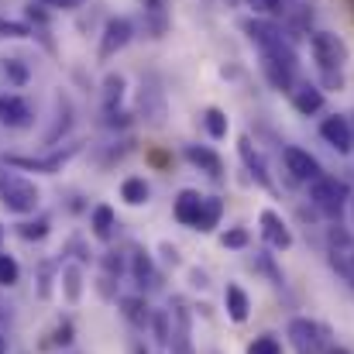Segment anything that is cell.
Returning <instances> with one entry per match:
<instances>
[{
	"label": "cell",
	"mask_w": 354,
	"mask_h": 354,
	"mask_svg": "<svg viewBox=\"0 0 354 354\" xmlns=\"http://www.w3.org/2000/svg\"><path fill=\"white\" fill-rule=\"evenodd\" d=\"M76 155H80V145H66V148H55V151H48V155H3V162L14 165V169H24V172L55 176V172H62V165H66L69 158H76Z\"/></svg>",
	"instance_id": "obj_5"
},
{
	"label": "cell",
	"mask_w": 354,
	"mask_h": 354,
	"mask_svg": "<svg viewBox=\"0 0 354 354\" xmlns=\"http://www.w3.org/2000/svg\"><path fill=\"white\" fill-rule=\"evenodd\" d=\"M286 334H289V344H292L296 354H327L330 334H327L324 324H313L310 317L289 320V330H286Z\"/></svg>",
	"instance_id": "obj_4"
},
{
	"label": "cell",
	"mask_w": 354,
	"mask_h": 354,
	"mask_svg": "<svg viewBox=\"0 0 354 354\" xmlns=\"http://www.w3.org/2000/svg\"><path fill=\"white\" fill-rule=\"evenodd\" d=\"M221 217H224V200L207 196V200H203V210H200V224H196V231H200V234H210V231L221 224Z\"/></svg>",
	"instance_id": "obj_24"
},
{
	"label": "cell",
	"mask_w": 354,
	"mask_h": 354,
	"mask_svg": "<svg viewBox=\"0 0 354 354\" xmlns=\"http://www.w3.org/2000/svg\"><path fill=\"white\" fill-rule=\"evenodd\" d=\"M52 344H62V348H66V344H73V320H59Z\"/></svg>",
	"instance_id": "obj_39"
},
{
	"label": "cell",
	"mask_w": 354,
	"mask_h": 354,
	"mask_svg": "<svg viewBox=\"0 0 354 354\" xmlns=\"http://www.w3.org/2000/svg\"><path fill=\"white\" fill-rule=\"evenodd\" d=\"M131 275H134L138 286H158V282H155V265H151V254H148V251L138 248V251L131 254Z\"/></svg>",
	"instance_id": "obj_23"
},
{
	"label": "cell",
	"mask_w": 354,
	"mask_h": 354,
	"mask_svg": "<svg viewBox=\"0 0 354 354\" xmlns=\"http://www.w3.org/2000/svg\"><path fill=\"white\" fill-rule=\"evenodd\" d=\"M224 303H227V317H231L234 324H244V320H248V313H251V299H248V292H244L241 286H227Z\"/></svg>",
	"instance_id": "obj_21"
},
{
	"label": "cell",
	"mask_w": 354,
	"mask_h": 354,
	"mask_svg": "<svg viewBox=\"0 0 354 354\" xmlns=\"http://www.w3.org/2000/svg\"><path fill=\"white\" fill-rule=\"evenodd\" d=\"M131 38H134V24L127 17H111L100 35V59H114L120 48L131 45Z\"/></svg>",
	"instance_id": "obj_8"
},
{
	"label": "cell",
	"mask_w": 354,
	"mask_h": 354,
	"mask_svg": "<svg viewBox=\"0 0 354 354\" xmlns=\"http://www.w3.org/2000/svg\"><path fill=\"white\" fill-rule=\"evenodd\" d=\"M138 114H141V120H148L155 127L165 120V93L155 83H141V90H138Z\"/></svg>",
	"instance_id": "obj_10"
},
{
	"label": "cell",
	"mask_w": 354,
	"mask_h": 354,
	"mask_svg": "<svg viewBox=\"0 0 354 354\" xmlns=\"http://www.w3.org/2000/svg\"><path fill=\"white\" fill-rule=\"evenodd\" d=\"M261 73H265V80L272 83V90H279V93H292V86H296V73H292L289 66L272 62V59H261Z\"/></svg>",
	"instance_id": "obj_19"
},
{
	"label": "cell",
	"mask_w": 354,
	"mask_h": 354,
	"mask_svg": "<svg viewBox=\"0 0 354 354\" xmlns=\"http://www.w3.org/2000/svg\"><path fill=\"white\" fill-rule=\"evenodd\" d=\"M310 48H313V59L320 69H344V62L351 59V48L341 35H330V31H317L310 38Z\"/></svg>",
	"instance_id": "obj_6"
},
{
	"label": "cell",
	"mask_w": 354,
	"mask_h": 354,
	"mask_svg": "<svg viewBox=\"0 0 354 354\" xmlns=\"http://www.w3.org/2000/svg\"><path fill=\"white\" fill-rule=\"evenodd\" d=\"M169 320H172V317H169V310H162V313H155V317H151V327H155V337H158L162 344H169V341H172V330H169Z\"/></svg>",
	"instance_id": "obj_36"
},
{
	"label": "cell",
	"mask_w": 354,
	"mask_h": 354,
	"mask_svg": "<svg viewBox=\"0 0 354 354\" xmlns=\"http://www.w3.org/2000/svg\"><path fill=\"white\" fill-rule=\"evenodd\" d=\"M320 138H324L330 148H337L341 155H348L354 148V124L348 118H341V114H334V118H327L320 124Z\"/></svg>",
	"instance_id": "obj_9"
},
{
	"label": "cell",
	"mask_w": 354,
	"mask_h": 354,
	"mask_svg": "<svg viewBox=\"0 0 354 354\" xmlns=\"http://www.w3.org/2000/svg\"><path fill=\"white\" fill-rule=\"evenodd\" d=\"M120 313H124V317H127V324H134V327H145V324H151L148 303H145L141 296H124V299H120Z\"/></svg>",
	"instance_id": "obj_25"
},
{
	"label": "cell",
	"mask_w": 354,
	"mask_h": 354,
	"mask_svg": "<svg viewBox=\"0 0 354 354\" xmlns=\"http://www.w3.org/2000/svg\"><path fill=\"white\" fill-rule=\"evenodd\" d=\"M141 17H145V28L151 31V38H162L172 24L165 0H141Z\"/></svg>",
	"instance_id": "obj_14"
},
{
	"label": "cell",
	"mask_w": 354,
	"mask_h": 354,
	"mask_svg": "<svg viewBox=\"0 0 354 354\" xmlns=\"http://www.w3.org/2000/svg\"><path fill=\"white\" fill-rule=\"evenodd\" d=\"M148 196H151V189H148V183L141 176H131V179L120 183V200L127 207H141V203H148Z\"/></svg>",
	"instance_id": "obj_22"
},
{
	"label": "cell",
	"mask_w": 354,
	"mask_h": 354,
	"mask_svg": "<svg viewBox=\"0 0 354 354\" xmlns=\"http://www.w3.org/2000/svg\"><path fill=\"white\" fill-rule=\"evenodd\" d=\"M0 73H3L14 86H24V83L31 80V73H28V66H24L21 59H3V62H0Z\"/></svg>",
	"instance_id": "obj_30"
},
{
	"label": "cell",
	"mask_w": 354,
	"mask_h": 354,
	"mask_svg": "<svg viewBox=\"0 0 354 354\" xmlns=\"http://www.w3.org/2000/svg\"><path fill=\"white\" fill-rule=\"evenodd\" d=\"M186 162H189V165H196L200 172L214 176V179H221V172H224L221 155H217L214 148H207V145H189V148H186Z\"/></svg>",
	"instance_id": "obj_15"
},
{
	"label": "cell",
	"mask_w": 354,
	"mask_h": 354,
	"mask_svg": "<svg viewBox=\"0 0 354 354\" xmlns=\"http://www.w3.org/2000/svg\"><path fill=\"white\" fill-rule=\"evenodd\" d=\"M169 317H172V324H176L169 344H176V354H193V348H189V313H186V306H183V303H172Z\"/></svg>",
	"instance_id": "obj_17"
},
{
	"label": "cell",
	"mask_w": 354,
	"mask_h": 354,
	"mask_svg": "<svg viewBox=\"0 0 354 354\" xmlns=\"http://www.w3.org/2000/svg\"><path fill=\"white\" fill-rule=\"evenodd\" d=\"M124 93H127V80H124L120 73H107V76H104V86H100L104 114H118L120 104H124Z\"/></svg>",
	"instance_id": "obj_18"
},
{
	"label": "cell",
	"mask_w": 354,
	"mask_h": 354,
	"mask_svg": "<svg viewBox=\"0 0 354 354\" xmlns=\"http://www.w3.org/2000/svg\"><path fill=\"white\" fill-rule=\"evenodd\" d=\"M254 14H279L282 10V0H244Z\"/></svg>",
	"instance_id": "obj_38"
},
{
	"label": "cell",
	"mask_w": 354,
	"mask_h": 354,
	"mask_svg": "<svg viewBox=\"0 0 354 354\" xmlns=\"http://www.w3.org/2000/svg\"><path fill=\"white\" fill-rule=\"evenodd\" d=\"M292 107L299 111V114H317L320 107H324V90L320 86H313V83H303L299 90H292Z\"/></svg>",
	"instance_id": "obj_20"
},
{
	"label": "cell",
	"mask_w": 354,
	"mask_h": 354,
	"mask_svg": "<svg viewBox=\"0 0 354 354\" xmlns=\"http://www.w3.org/2000/svg\"><path fill=\"white\" fill-rule=\"evenodd\" d=\"M28 3H35V7H48V10H73L80 0H28Z\"/></svg>",
	"instance_id": "obj_40"
},
{
	"label": "cell",
	"mask_w": 354,
	"mask_h": 354,
	"mask_svg": "<svg viewBox=\"0 0 354 354\" xmlns=\"http://www.w3.org/2000/svg\"><path fill=\"white\" fill-rule=\"evenodd\" d=\"M55 118H59V120H55V127L45 134V145H55V141H59V138L69 131V124H73V120H69V118H73V107H69V100H66L62 93L55 97Z\"/></svg>",
	"instance_id": "obj_26"
},
{
	"label": "cell",
	"mask_w": 354,
	"mask_h": 354,
	"mask_svg": "<svg viewBox=\"0 0 354 354\" xmlns=\"http://www.w3.org/2000/svg\"><path fill=\"white\" fill-rule=\"evenodd\" d=\"M327 354H348V351H341V348H327Z\"/></svg>",
	"instance_id": "obj_46"
},
{
	"label": "cell",
	"mask_w": 354,
	"mask_h": 354,
	"mask_svg": "<svg viewBox=\"0 0 354 354\" xmlns=\"http://www.w3.org/2000/svg\"><path fill=\"white\" fill-rule=\"evenodd\" d=\"M38 200H41V193H38V186H35L31 179L0 169V203H3L10 214L28 217V214L38 210Z\"/></svg>",
	"instance_id": "obj_2"
},
{
	"label": "cell",
	"mask_w": 354,
	"mask_h": 354,
	"mask_svg": "<svg viewBox=\"0 0 354 354\" xmlns=\"http://www.w3.org/2000/svg\"><path fill=\"white\" fill-rule=\"evenodd\" d=\"M104 268H107L111 275H120V272H124V261H120V254H114V251H111V254L104 258Z\"/></svg>",
	"instance_id": "obj_41"
},
{
	"label": "cell",
	"mask_w": 354,
	"mask_h": 354,
	"mask_svg": "<svg viewBox=\"0 0 354 354\" xmlns=\"http://www.w3.org/2000/svg\"><path fill=\"white\" fill-rule=\"evenodd\" d=\"M310 200H313V207H317L320 214L341 217V210L351 203V189H348V183H341V179H334V176H320V179L310 186Z\"/></svg>",
	"instance_id": "obj_3"
},
{
	"label": "cell",
	"mask_w": 354,
	"mask_h": 354,
	"mask_svg": "<svg viewBox=\"0 0 354 354\" xmlns=\"http://www.w3.org/2000/svg\"><path fill=\"white\" fill-rule=\"evenodd\" d=\"M35 120V111L24 97H14V93H0V124L7 127H28Z\"/></svg>",
	"instance_id": "obj_12"
},
{
	"label": "cell",
	"mask_w": 354,
	"mask_h": 354,
	"mask_svg": "<svg viewBox=\"0 0 354 354\" xmlns=\"http://www.w3.org/2000/svg\"><path fill=\"white\" fill-rule=\"evenodd\" d=\"M162 251H165V261H169V265H179V251H176L172 244H162Z\"/></svg>",
	"instance_id": "obj_43"
},
{
	"label": "cell",
	"mask_w": 354,
	"mask_h": 354,
	"mask_svg": "<svg viewBox=\"0 0 354 354\" xmlns=\"http://www.w3.org/2000/svg\"><path fill=\"white\" fill-rule=\"evenodd\" d=\"M0 244H3V227H0Z\"/></svg>",
	"instance_id": "obj_47"
},
{
	"label": "cell",
	"mask_w": 354,
	"mask_h": 354,
	"mask_svg": "<svg viewBox=\"0 0 354 354\" xmlns=\"http://www.w3.org/2000/svg\"><path fill=\"white\" fill-rule=\"evenodd\" d=\"M62 292H66L69 303H80V296H83V268L80 265L62 268Z\"/></svg>",
	"instance_id": "obj_28"
},
{
	"label": "cell",
	"mask_w": 354,
	"mask_h": 354,
	"mask_svg": "<svg viewBox=\"0 0 354 354\" xmlns=\"http://www.w3.org/2000/svg\"><path fill=\"white\" fill-rule=\"evenodd\" d=\"M189 279H193V286H196V289H207V286H210V282H207V275H203L200 268H193V275H189Z\"/></svg>",
	"instance_id": "obj_44"
},
{
	"label": "cell",
	"mask_w": 354,
	"mask_h": 354,
	"mask_svg": "<svg viewBox=\"0 0 354 354\" xmlns=\"http://www.w3.org/2000/svg\"><path fill=\"white\" fill-rule=\"evenodd\" d=\"M351 203H354V200H351Z\"/></svg>",
	"instance_id": "obj_48"
},
{
	"label": "cell",
	"mask_w": 354,
	"mask_h": 354,
	"mask_svg": "<svg viewBox=\"0 0 354 354\" xmlns=\"http://www.w3.org/2000/svg\"><path fill=\"white\" fill-rule=\"evenodd\" d=\"M282 162H286V172L296 179V183H317L324 172H320V162L310 155V151H303V148H296V145H289L286 151H282Z\"/></svg>",
	"instance_id": "obj_7"
},
{
	"label": "cell",
	"mask_w": 354,
	"mask_h": 354,
	"mask_svg": "<svg viewBox=\"0 0 354 354\" xmlns=\"http://www.w3.org/2000/svg\"><path fill=\"white\" fill-rule=\"evenodd\" d=\"M248 241H251V234H248L244 227H231V231H224V237H221V244H224V248H234V251L248 248Z\"/></svg>",
	"instance_id": "obj_35"
},
{
	"label": "cell",
	"mask_w": 354,
	"mask_h": 354,
	"mask_svg": "<svg viewBox=\"0 0 354 354\" xmlns=\"http://www.w3.org/2000/svg\"><path fill=\"white\" fill-rule=\"evenodd\" d=\"M28 21H38V24H45V21H48L45 7H35V3H31V7H28Z\"/></svg>",
	"instance_id": "obj_42"
},
{
	"label": "cell",
	"mask_w": 354,
	"mask_h": 354,
	"mask_svg": "<svg viewBox=\"0 0 354 354\" xmlns=\"http://www.w3.org/2000/svg\"><path fill=\"white\" fill-rule=\"evenodd\" d=\"M248 354H282V344L272 337V334H261L248 344Z\"/></svg>",
	"instance_id": "obj_33"
},
{
	"label": "cell",
	"mask_w": 354,
	"mask_h": 354,
	"mask_svg": "<svg viewBox=\"0 0 354 354\" xmlns=\"http://www.w3.org/2000/svg\"><path fill=\"white\" fill-rule=\"evenodd\" d=\"M258 224H261V237L268 241V248H275V251H289L292 248V231L286 227V221L275 210H261Z\"/></svg>",
	"instance_id": "obj_11"
},
{
	"label": "cell",
	"mask_w": 354,
	"mask_h": 354,
	"mask_svg": "<svg viewBox=\"0 0 354 354\" xmlns=\"http://www.w3.org/2000/svg\"><path fill=\"white\" fill-rule=\"evenodd\" d=\"M90 227H93V234L100 237V241H111V237H114V227H118L114 210H111V207H97L93 217H90Z\"/></svg>",
	"instance_id": "obj_27"
},
{
	"label": "cell",
	"mask_w": 354,
	"mask_h": 354,
	"mask_svg": "<svg viewBox=\"0 0 354 354\" xmlns=\"http://www.w3.org/2000/svg\"><path fill=\"white\" fill-rule=\"evenodd\" d=\"M17 279H21L17 261H14L10 254H3V251H0V286H14Z\"/></svg>",
	"instance_id": "obj_32"
},
{
	"label": "cell",
	"mask_w": 354,
	"mask_h": 354,
	"mask_svg": "<svg viewBox=\"0 0 354 354\" xmlns=\"http://www.w3.org/2000/svg\"><path fill=\"white\" fill-rule=\"evenodd\" d=\"M320 90H344V73L341 69H320Z\"/></svg>",
	"instance_id": "obj_37"
},
{
	"label": "cell",
	"mask_w": 354,
	"mask_h": 354,
	"mask_svg": "<svg viewBox=\"0 0 354 354\" xmlns=\"http://www.w3.org/2000/svg\"><path fill=\"white\" fill-rule=\"evenodd\" d=\"M0 354H7V337L0 334Z\"/></svg>",
	"instance_id": "obj_45"
},
{
	"label": "cell",
	"mask_w": 354,
	"mask_h": 354,
	"mask_svg": "<svg viewBox=\"0 0 354 354\" xmlns=\"http://www.w3.org/2000/svg\"><path fill=\"white\" fill-rule=\"evenodd\" d=\"M237 151H241V162L248 165V172H251L261 186H272V179H268V165H265L261 151L251 145V138H241V141H237Z\"/></svg>",
	"instance_id": "obj_16"
},
{
	"label": "cell",
	"mask_w": 354,
	"mask_h": 354,
	"mask_svg": "<svg viewBox=\"0 0 354 354\" xmlns=\"http://www.w3.org/2000/svg\"><path fill=\"white\" fill-rule=\"evenodd\" d=\"M241 28H244V35L258 45V52H261V59H272V62H282V66H289L292 73H296V66H299V55H296V48L289 45V38L272 24V21H261V17H248V21H241Z\"/></svg>",
	"instance_id": "obj_1"
},
{
	"label": "cell",
	"mask_w": 354,
	"mask_h": 354,
	"mask_svg": "<svg viewBox=\"0 0 354 354\" xmlns=\"http://www.w3.org/2000/svg\"><path fill=\"white\" fill-rule=\"evenodd\" d=\"M28 35H35L28 24H21V21H7V17H0V38H28Z\"/></svg>",
	"instance_id": "obj_34"
},
{
	"label": "cell",
	"mask_w": 354,
	"mask_h": 354,
	"mask_svg": "<svg viewBox=\"0 0 354 354\" xmlns=\"http://www.w3.org/2000/svg\"><path fill=\"white\" fill-rule=\"evenodd\" d=\"M48 217H35V221H24L21 227H17V234L24 237V241H41V237L48 234Z\"/></svg>",
	"instance_id": "obj_31"
},
{
	"label": "cell",
	"mask_w": 354,
	"mask_h": 354,
	"mask_svg": "<svg viewBox=\"0 0 354 354\" xmlns=\"http://www.w3.org/2000/svg\"><path fill=\"white\" fill-rule=\"evenodd\" d=\"M203 200H207V196H200L196 189H183V193L176 196V207H172L176 221H179L183 227H193V231H196V224H200V210H203Z\"/></svg>",
	"instance_id": "obj_13"
},
{
	"label": "cell",
	"mask_w": 354,
	"mask_h": 354,
	"mask_svg": "<svg viewBox=\"0 0 354 354\" xmlns=\"http://www.w3.org/2000/svg\"><path fill=\"white\" fill-rule=\"evenodd\" d=\"M203 127H207V134L210 138H227V131H231V120H227V114L221 111V107H207L203 111Z\"/></svg>",
	"instance_id": "obj_29"
}]
</instances>
